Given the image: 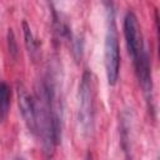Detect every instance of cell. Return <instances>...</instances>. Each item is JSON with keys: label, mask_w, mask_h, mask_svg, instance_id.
<instances>
[{"label": "cell", "mask_w": 160, "mask_h": 160, "mask_svg": "<svg viewBox=\"0 0 160 160\" xmlns=\"http://www.w3.org/2000/svg\"><path fill=\"white\" fill-rule=\"evenodd\" d=\"M104 64L105 72L109 85L114 86L118 82L119 72H120V48H119V38L116 31V25L114 20V12L110 11L108 30L105 35L104 42Z\"/></svg>", "instance_id": "cell-3"}, {"label": "cell", "mask_w": 160, "mask_h": 160, "mask_svg": "<svg viewBox=\"0 0 160 160\" xmlns=\"http://www.w3.org/2000/svg\"><path fill=\"white\" fill-rule=\"evenodd\" d=\"M159 159H160V155H159Z\"/></svg>", "instance_id": "cell-11"}, {"label": "cell", "mask_w": 160, "mask_h": 160, "mask_svg": "<svg viewBox=\"0 0 160 160\" xmlns=\"http://www.w3.org/2000/svg\"><path fill=\"white\" fill-rule=\"evenodd\" d=\"M136 76L139 79V84L142 89V92L149 102L152 100V78H151V65L148 50L141 55L138 62L134 64Z\"/></svg>", "instance_id": "cell-6"}, {"label": "cell", "mask_w": 160, "mask_h": 160, "mask_svg": "<svg viewBox=\"0 0 160 160\" xmlns=\"http://www.w3.org/2000/svg\"><path fill=\"white\" fill-rule=\"evenodd\" d=\"M155 28H156V38H158V52L160 58V14L155 10Z\"/></svg>", "instance_id": "cell-10"}, {"label": "cell", "mask_w": 160, "mask_h": 160, "mask_svg": "<svg viewBox=\"0 0 160 160\" xmlns=\"http://www.w3.org/2000/svg\"><path fill=\"white\" fill-rule=\"evenodd\" d=\"M10 88L9 85L2 81L1 85H0V99H1V105H0V116H1V120H5L6 115H8V111H9V108H10Z\"/></svg>", "instance_id": "cell-8"}, {"label": "cell", "mask_w": 160, "mask_h": 160, "mask_svg": "<svg viewBox=\"0 0 160 160\" xmlns=\"http://www.w3.org/2000/svg\"><path fill=\"white\" fill-rule=\"evenodd\" d=\"M35 105L38 119V135L41 139L46 155L54 152L61 140V120L56 110L55 88L48 80H41L35 90Z\"/></svg>", "instance_id": "cell-1"}, {"label": "cell", "mask_w": 160, "mask_h": 160, "mask_svg": "<svg viewBox=\"0 0 160 160\" xmlns=\"http://www.w3.org/2000/svg\"><path fill=\"white\" fill-rule=\"evenodd\" d=\"M124 36L126 41L128 52L131 56L132 64L138 62L141 55L148 50L141 35V29L136 15L132 11H128L124 18Z\"/></svg>", "instance_id": "cell-4"}, {"label": "cell", "mask_w": 160, "mask_h": 160, "mask_svg": "<svg viewBox=\"0 0 160 160\" xmlns=\"http://www.w3.org/2000/svg\"><path fill=\"white\" fill-rule=\"evenodd\" d=\"M94 90L91 72L85 70L78 91V122L84 136H89L94 129Z\"/></svg>", "instance_id": "cell-2"}, {"label": "cell", "mask_w": 160, "mask_h": 160, "mask_svg": "<svg viewBox=\"0 0 160 160\" xmlns=\"http://www.w3.org/2000/svg\"><path fill=\"white\" fill-rule=\"evenodd\" d=\"M22 31H24V39H25V45H26L28 52L31 58H34L35 54L38 52V42H36V40L31 32L29 24L25 20L22 21Z\"/></svg>", "instance_id": "cell-7"}, {"label": "cell", "mask_w": 160, "mask_h": 160, "mask_svg": "<svg viewBox=\"0 0 160 160\" xmlns=\"http://www.w3.org/2000/svg\"><path fill=\"white\" fill-rule=\"evenodd\" d=\"M16 94H18V105L19 110L21 112L22 120L28 129L38 135V119H36V105H35V99L28 92L26 88L22 84H18L16 88Z\"/></svg>", "instance_id": "cell-5"}, {"label": "cell", "mask_w": 160, "mask_h": 160, "mask_svg": "<svg viewBox=\"0 0 160 160\" xmlns=\"http://www.w3.org/2000/svg\"><path fill=\"white\" fill-rule=\"evenodd\" d=\"M8 46H9L10 56L12 59H16V56L19 54V49H18V44H16V40H15V35H14L12 29L8 30Z\"/></svg>", "instance_id": "cell-9"}]
</instances>
